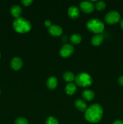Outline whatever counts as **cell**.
<instances>
[{"label": "cell", "instance_id": "obj_13", "mask_svg": "<svg viewBox=\"0 0 123 124\" xmlns=\"http://www.w3.org/2000/svg\"><path fill=\"white\" fill-rule=\"evenodd\" d=\"M74 105L76 108L80 111H85L88 108L87 104L82 99H77L75 101Z\"/></svg>", "mask_w": 123, "mask_h": 124}, {"label": "cell", "instance_id": "obj_24", "mask_svg": "<svg viewBox=\"0 0 123 124\" xmlns=\"http://www.w3.org/2000/svg\"><path fill=\"white\" fill-rule=\"evenodd\" d=\"M45 26L49 27L52 25V23H51V22L50 20H48V19H47V20H46L45 21Z\"/></svg>", "mask_w": 123, "mask_h": 124}, {"label": "cell", "instance_id": "obj_8", "mask_svg": "<svg viewBox=\"0 0 123 124\" xmlns=\"http://www.w3.org/2000/svg\"><path fill=\"white\" fill-rule=\"evenodd\" d=\"M48 32L51 35L54 36H59L62 34L63 29L60 25L56 24H52L49 27H48Z\"/></svg>", "mask_w": 123, "mask_h": 124}, {"label": "cell", "instance_id": "obj_14", "mask_svg": "<svg viewBox=\"0 0 123 124\" xmlns=\"http://www.w3.org/2000/svg\"><path fill=\"white\" fill-rule=\"evenodd\" d=\"M10 13L14 18H19L22 13V8L19 5H13L10 9Z\"/></svg>", "mask_w": 123, "mask_h": 124}, {"label": "cell", "instance_id": "obj_10", "mask_svg": "<svg viewBox=\"0 0 123 124\" xmlns=\"http://www.w3.org/2000/svg\"><path fill=\"white\" fill-rule=\"evenodd\" d=\"M68 15L72 19H76L80 15V10L77 6H72L68 8Z\"/></svg>", "mask_w": 123, "mask_h": 124}, {"label": "cell", "instance_id": "obj_27", "mask_svg": "<svg viewBox=\"0 0 123 124\" xmlns=\"http://www.w3.org/2000/svg\"><path fill=\"white\" fill-rule=\"evenodd\" d=\"M0 94H1V90H0Z\"/></svg>", "mask_w": 123, "mask_h": 124}, {"label": "cell", "instance_id": "obj_11", "mask_svg": "<svg viewBox=\"0 0 123 124\" xmlns=\"http://www.w3.org/2000/svg\"><path fill=\"white\" fill-rule=\"evenodd\" d=\"M104 41V36L101 34H95L91 39L92 44L95 46H100Z\"/></svg>", "mask_w": 123, "mask_h": 124}, {"label": "cell", "instance_id": "obj_16", "mask_svg": "<svg viewBox=\"0 0 123 124\" xmlns=\"http://www.w3.org/2000/svg\"><path fill=\"white\" fill-rule=\"evenodd\" d=\"M76 91H77V87L75 84L72 83V82H69L66 84V87H65V92L66 94H69V95H72L75 93Z\"/></svg>", "mask_w": 123, "mask_h": 124}, {"label": "cell", "instance_id": "obj_23", "mask_svg": "<svg viewBox=\"0 0 123 124\" xmlns=\"http://www.w3.org/2000/svg\"><path fill=\"white\" fill-rule=\"evenodd\" d=\"M118 82L120 85L123 86V75L119 76L118 79Z\"/></svg>", "mask_w": 123, "mask_h": 124}, {"label": "cell", "instance_id": "obj_15", "mask_svg": "<svg viewBox=\"0 0 123 124\" xmlns=\"http://www.w3.org/2000/svg\"><path fill=\"white\" fill-rule=\"evenodd\" d=\"M82 97L85 100L90 101L93 100L95 98V93L91 90H84L82 93Z\"/></svg>", "mask_w": 123, "mask_h": 124}, {"label": "cell", "instance_id": "obj_20", "mask_svg": "<svg viewBox=\"0 0 123 124\" xmlns=\"http://www.w3.org/2000/svg\"><path fill=\"white\" fill-rule=\"evenodd\" d=\"M45 124H59L57 119L53 116H49L46 119Z\"/></svg>", "mask_w": 123, "mask_h": 124}, {"label": "cell", "instance_id": "obj_21", "mask_svg": "<svg viewBox=\"0 0 123 124\" xmlns=\"http://www.w3.org/2000/svg\"><path fill=\"white\" fill-rule=\"evenodd\" d=\"M15 124H28V122L24 117H19L16 119Z\"/></svg>", "mask_w": 123, "mask_h": 124}, {"label": "cell", "instance_id": "obj_2", "mask_svg": "<svg viewBox=\"0 0 123 124\" xmlns=\"http://www.w3.org/2000/svg\"><path fill=\"white\" fill-rule=\"evenodd\" d=\"M13 27L15 31L20 33H24L30 31L31 24L29 21L24 18L19 17L14 19L13 23Z\"/></svg>", "mask_w": 123, "mask_h": 124}, {"label": "cell", "instance_id": "obj_17", "mask_svg": "<svg viewBox=\"0 0 123 124\" xmlns=\"http://www.w3.org/2000/svg\"><path fill=\"white\" fill-rule=\"evenodd\" d=\"M82 38L80 34L74 33L70 37V41L74 44H78L82 41Z\"/></svg>", "mask_w": 123, "mask_h": 124}, {"label": "cell", "instance_id": "obj_1", "mask_svg": "<svg viewBox=\"0 0 123 124\" xmlns=\"http://www.w3.org/2000/svg\"><path fill=\"white\" fill-rule=\"evenodd\" d=\"M103 115V109L101 105L94 104L86 109L84 113L86 119L91 123H97L101 119Z\"/></svg>", "mask_w": 123, "mask_h": 124}, {"label": "cell", "instance_id": "obj_26", "mask_svg": "<svg viewBox=\"0 0 123 124\" xmlns=\"http://www.w3.org/2000/svg\"><path fill=\"white\" fill-rule=\"evenodd\" d=\"M120 26H121V28L123 30V19H121L120 20Z\"/></svg>", "mask_w": 123, "mask_h": 124}, {"label": "cell", "instance_id": "obj_4", "mask_svg": "<svg viewBox=\"0 0 123 124\" xmlns=\"http://www.w3.org/2000/svg\"><path fill=\"white\" fill-rule=\"evenodd\" d=\"M91 76L85 72L80 73L75 76V82L78 86L83 87H89L92 84Z\"/></svg>", "mask_w": 123, "mask_h": 124}, {"label": "cell", "instance_id": "obj_3", "mask_svg": "<svg viewBox=\"0 0 123 124\" xmlns=\"http://www.w3.org/2000/svg\"><path fill=\"white\" fill-rule=\"evenodd\" d=\"M86 27L92 32L101 34L104 29V24L98 18H92L87 22Z\"/></svg>", "mask_w": 123, "mask_h": 124}, {"label": "cell", "instance_id": "obj_25", "mask_svg": "<svg viewBox=\"0 0 123 124\" xmlns=\"http://www.w3.org/2000/svg\"><path fill=\"white\" fill-rule=\"evenodd\" d=\"M113 124H123V121H122V120H116L113 122Z\"/></svg>", "mask_w": 123, "mask_h": 124}, {"label": "cell", "instance_id": "obj_7", "mask_svg": "<svg viewBox=\"0 0 123 124\" xmlns=\"http://www.w3.org/2000/svg\"><path fill=\"white\" fill-rule=\"evenodd\" d=\"M80 8L83 12L89 13L94 10L95 6L90 1H83L80 3Z\"/></svg>", "mask_w": 123, "mask_h": 124}, {"label": "cell", "instance_id": "obj_28", "mask_svg": "<svg viewBox=\"0 0 123 124\" xmlns=\"http://www.w3.org/2000/svg\"><path fill=\"white\" fill-rule=\"evenodd\" d=\"M0 58H1V54H0Z\"/></svg>", "mask_w": 123, "mask_h": 124}, {"label": "cell", "instance_id": "obj_5", "mask_svg": "<svg viewBox=\"0 0 123 124\" xmlns=\"http://www.w3.org/2000/svg\"><path fill=\"white\" fill-rule=\"evenodd\" d=\"M104 19L107 24H113L120 21L121 16L117 11L111 10L106 13Z\"/></svg>", "mask_w": 123, "mask_h": 124}, {"label": "cell", "instance_id": "obj_12", "mask_svg": "<svg viewBox=\"0 0 123 124\" xmlns=\"http://www.w3.org/2000/svg\"><path fill=\"white\" fill-rule=\"evenodd\" d=\"M58 81L57 79L55 76H51L47 79V85L49 89L53 90L57 86Z\"/></svg>", "mask_w": 123, "mask_h": 124}, {"label": "cell", "instance_id": "obj_18", "mask_svg": "<svg viewBox=\"0 0 123 124\" xmlns=\"http://www.w3.org/2000/svg\"><path fill=\"white\" fill-rule=\"evenodd\" d=\"M63 79L65 81L69 83L75 80V76L73 73L71 71H66L63 74Z\"/></svg>", "mask_w": 123, "mask_h": 124}, {"label": "cell", "instance_id": "obj_6", "mask_svg": "<svg viewBox=\"0 0 123 124\" xmlns=\"http://www.w3.org/2000/svg\"><path fill=\"white\" fill-rule=\"evenodd\" d=\"M74 51L73 46L69 44H65L60 49V54L63 58H68L72 55Z\"/></svg>", "mask_w": 123, "mask_h": 124}, {"label": "cell", "instance_id": "obj_19", "mask_svg": "<svg viewBox=\"0 0 123 124\" xmlns=\"http://www.w3.org/2000/svg\"><path fill=\"white\" fill-rule=\"evenodd\" d=\"M95 7L98 10H102L106 8V4L104 1H97L94 4Z\"/></svg>", "mask_w": 123, "mask_h": 124}, {"label": "cell", "instance_id": "obj_22", "mask_svg": "<svg viewBox=\"0 0 123 124\" xmlns=\"http://www.w3.org/2000/svg\"><path fill=\"white\" fill-rule=\"evenodd\" d=\"M21 2L25 6H30L33 2V0H22Z\"/></svg>", "mask_w": 123, "mask_h": 124}, {"label": "cell", "instance_id": "obj_9", "mask_svg": "<svg viewBox=\"0 0 123 124\" xmlns=\"http://www.w3.org/2000/svg\"><path fill=\"white\" fill-rule=\"evenodd\" d=\"M10 65L12 69L18 70L22 67L23 61L19 57H14L10 62Z\"/></svg>", "mask_w": 123, "mask_h": 124}]
</instances>
